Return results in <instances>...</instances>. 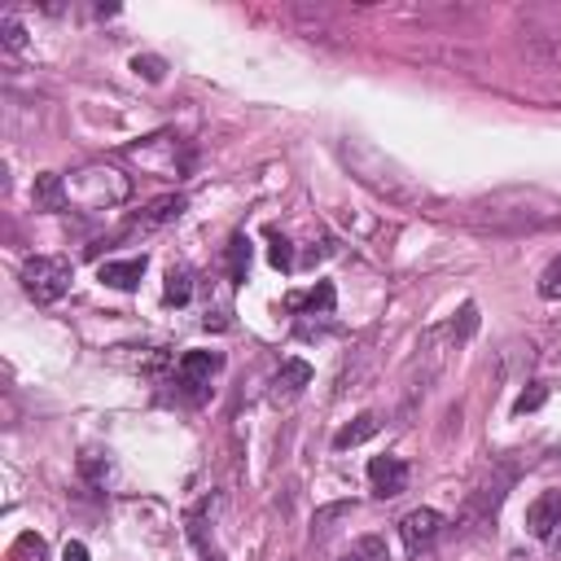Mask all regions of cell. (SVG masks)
<instances>
[{"instance_id":"cell-1","label":"cell","mask_w":561,"mask_h":561,"mask_svg":"<svg viewBox=\"0 0 561 561\" xmlns=\"http://www.w3.org/2000/svg\"><path fill=\"white\" fill-rule=\"evenodd\" d=\"M561 215V202L539 188H500L469 206V224L482 232H535Z\"/></svg>"},{"instance_id":"cell-2","label":"cell","mask_w":561,"mask_h":561,"mask_svg":"<svg viewBox=\"0 0 561 561\" xmlns=\"http://www.w3.org/2000/svg\"><path fill=\"white\" fill-rule=\"evenodd\" d=\"M131 180L105 162H88L70 175H61V210H110L127 202Z\"/></svg>"},{"instance_id":"cell-3","label":"cell","mask_w":561,"mask_h":561,"mask_svg":"<svg viewBox=\"0 0 561 561\" xmlns=\"http://www.w3.org/2000/svg\"><path fill=\"white\" fill-rule=\"evenodd\" d=\"M70 280H75V272H70V259H61V254H31V259L22 263V289H26L39 307L57 302V298L70 289Z\"/></svg>"},{"instance_id":"cell-4","label":"cell","mask_w":561,"mask_h":561,"mask_svg":"<svg viewBox=\"0 0 561 561\" xmlns=\"http://www.w3.org/2000/svg\"><path fill=\"white\" fill-rule=\"evenodd\" d=\"M399 535H403L408 552H421V548H430V543L443 535V513H434V508H412V513L399 522Z\"/></svg>"},{"instance_id":"cell-5","label":"cell","mask_w":561,"mask_h":561,"mask_svg":"<svg viewBox=\"0 0 561 561\" xmlns=\"http://www.w3.org/2000/svg\"><path fill=\"white\" fill-rule=\"evenodd\" d=\"M561 526V491H539L530 504H526V530L535 539H552Z\"/></svg>"},{"instance_id":"cell-6","label":"cell","mask_w":561,"mask_h":561,"mask_svg":"<svg viewBox=\"0 0 561 561\" xmlns=\"http://www.w3.org/2000/svg\"><path fill=\"white\" fill-rule=\"evenodd\" d=\"M368 482H373V491L381 500H390V495H399L408 486V465L399 456H373L368 460Z\"/></svg>"},{"instance_id":"cell-7","label":"cell","mask_w":561,"mask_h":561,"mask_svg":"<svg viewBox=\"0 0 561 561\" xmlns=\"http://www.w3.org/2000/svg\"><path fill=\"white\" fill-rule=\"evenodd\" d=\"M96 276L114 289H136L140 276H145V259H110V263L96 267Z\"/></svg>"},{"instance_id":"cell-8","label":"cell","mask_w":561,"mask_h":561,"mask_svg":"<svg viewBox=\"0 0 561 561\" xmlns=\"http://www.w3.org/2000/svg\"><path fill=\"white\" fill-rule=\"evenodd\" d=\"M219 364H224V359H219L215 351H184V355H180V377H184V386H206Z\"/></svg>"},{"instance_id":"cell-9","label":"cell","mask_w":561,"mask_h":561,"mask_svg":"<svg viewBox=\"0 0 561 561\" xmlns=\"http://www.w3.org/2000/svg\"><path fill=\"white\" fill-rule=\"evenodd\" d=\"M180 210H184V197H158L145 215H136V219H131V228H145V232H149V228H158V224L180 219Z\"/></svg>"},{"instance_id":"cell-10","label":"cell","mask_w":561,"mask_h":561,"mask_svg":"<svg viewBox=\"0 0 561 561\" xmlns=\"http://www.w3.org/2000/svg\"><path fill=\"white\" fill-rule=\"evenodd\" d=\"M337 561H390V548H386L381 535H359Z\"/></svg>"},{"instance_id":"cell-11","label":"cell","mask_w":561,"mask_h":561,"mask_svg":"<svg viewBox=\"0 0 561 561\" xmlns=\"http://www.w3.org/2000/svg\"><path fill=\"white\" fill-rule=\"evenodd\" d=\"M307 381H311V368L302 359H285L276 373V394H298Z\"/></svg>"},{"instance_id":"cell-12","label":"cell","mask_w":561,"mask_h":561,"mask_svg":"<svg viewBox=\"0 0 561 561\" xmlns=\"http://www.w3.org/2000/svg\"><path fill=\"white\" fill-rule=\"evenodd\" d=\"M373 434H377V416L364 412V416H355L351 425H342V430L333 434V447H355V443H364V438H373Z\"/></svg>"},{"instance_id":"cell-13","label":"cell","mask_w":561,"mask_h":561,"mask_svg":"<svg viewBox=\"0 0 561 561\" xmlns=\"http://www.w3.org/2000/svg\"><path fill=\"white\" fill-rule=\"evenodd\" d=\"M228 272H232V280L241 285L245 280V272H250V241L237 232L232 241H228Z\"/></svg>"},{"instance_id":"cell-14","label":"cell","mask_w":561,"mask_h":561,"mask_svg":"<svg viewBox=\"0 0 561 561\" xmlns=\"http://www.w3.org/2000/svg\"><path fill=\"white\" fill-rule=\"evenodd\" d=\"M289 307H307V311H333V285L320 280L307 298H289Z\"/></svg>"},{"instance_id":"cell-15","label":"cell","mask_w":561,"mask_h":561,"mask_svg":"<svg viewBox=\"0 0 561 561\" xmlns=\"http://www.w3.org/2000/svg\"><path fill=\"white\" fill-rule=\"evenodd\" d=\"M9 561H44V539L39 535H18V543L9 548Z\"/></svg>"},{"instance_id":"cell-16","label":"cell","mask_w":561,"mask_h":561,"mask_svg":"<svg viewBox=\"0 0 561 561\" xmlns=\"http://www.w3.org/2000/svg\"><path fill=\"white\" fill-rule=\"evenodd\" d=\"M188 294H193L188 272H184V267H171V272H167V302H188Z\"/></svg>"},{"instance_id":"cell-17","label":"cell","mask_w":561,"mask_h":561,"mask_svg":"<svg viewBox=\"0 0 561 561\" xmlns=\"http://www.w3.org/2000/svg\"><path fill=\"white\" fill-rule=\"evenodd\" d=\"M539 294L548 302H561V259H552L543 272H539Z\"/></svg>"},{"instance_id":"cell-18","label":"cell","mask_w":561,"mask_h":561,"mask_svg":"<svg viewBox=\"0 0 561 561\" xmlns=\"http://www.w3.org/2000/svg\"><path fill=\"white\" fill-rule=\"evenodd\" d=\"M543 399H548V390H543V386H535L530 394H522V399H517V412H535Z\"/></svg>"},{"instance_id":"cell-19","label":"cell","mask_w":561,"mask_h":561,"mask_svg":"<svg viewBox=\"0 0 561 561\" xmlns=\"http://www.w3.org/2000/svg\"><path fill=\"white\" fill-rule=\"evenodd\" d=\"M136 70H145V79H153V83L162 79V61L158 57H136Z\"/></svg>"},{"instance_id":"cell-20","label":"cell","mask_w":561,"mask_h":561,"mask_svg":"<svg viewBox=\"0 0 561 561\" xmlns=\"http://www.w3.org/2000/svg\"><path fill=\"white\" fill-rule=\"evenodd\" d=\"M272 263H276V267H289V263H294V259H289V241H280V237L272 241Z\"/></svg>"},{"instance_id":"cell-21","label":"cell","mask_w":561,"mask_h":561,"mask_svg":"<svg viewBox=\"0 0 561 561\" xmlns=\"http://www.w3.org/2000/svg\"><path fill=\"white\" fill-rule=\"evenodd\" d=\"M61 561H88V548H83L79 539H70V543L61 548Z\"/></svg>"},{"instance_id":"cell-22","label":"cell","mask_w":561,"mask_h":561,"mask_svg":"<svg viewBox=\"0 0 561 561\" xmlns=\"http://www.w3.org/2000/svg\"><path fill=\"white\" fill-rule=\"evenodd\" d=\"M4 44H9V48H18V44H22V26H18L13 18H4Z\"/></svg>"},{"instance_id":"cell-23","label":"cell","mask_w":561,"mask_h":561,"mask_svg":"<svg viewBox=\"0 0 561 561\" xmlns=\"http://www.w3.org/2000/svg\"><path fill=\"white\" fill-rule=\"evenodd\" d=\"M210 561H219V557H210Z\"/></svg>"}]
</instances>
